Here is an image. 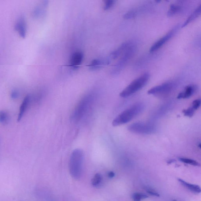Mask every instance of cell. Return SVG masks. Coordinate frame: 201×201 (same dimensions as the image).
<instances>
[{"label": "cell", "mask_w": 201, "mask_h": 201, "mask_svg": "<svg viewBox=\"0 0 201 201\" xmlns=\"http://www.w3.org/2000/svg\"><path fill=\"white\" fill-rule=\"evenodd\" d=\"M92 100V96L90 95H87L82 99L73 112L72 118L76 121L80 120L87 109Z\"/></svg>", "instance_id": "8992f818"}, {"label": "cell", "mask_w": 201, "mask_h": 201, "mask_svg": "<svg viewBox=\"0 0 201 201\" xmlns=\"http://www.w3.org/2000/svg\"><path fill=\"white\" fill-rule=\"evenodd\" d=\"M175 161L174 160H169V161L167 162V163H168V164H171V163Z\"/></svg>", "instance_id": "83f0119b"}, {"label": "cell", "mask_w": 201, "mask_h": 201, "mask_svg": "<svg viewBox=\"0 0 201 201\" xmlns=\"http://www.w3.org/2000/svg\"><path fill=\"white\" fill-rule=\"evenodd\" d=\"M172 201H178L177 200H172Z\"/></svg>", "instance_id": "f1b7e54d"}, {"label": "cell", "mask_w": 201, "mask_h": 201, "mask_svg": "<svg viewBox=\"0 0 201 201\" xmlns=\"http://www.w3.org/2000/svg\"><path fill=\"white\" fill-rule=\"evenodd\" d=\"M182 9V6L180 3H173L170 6L167 12V15L169 16H172L176 15L181 12Z\"/></svg>", "instance_id": "9a60e30c"}, {"label": "cell", "mask_w": 201, "mask_h": 201, "mask_svg": "<svg viewBox=\"0 0 201 201\" xmlns=\"http://www.w3.org/2000/svg\"><path fill=\"white\" fill-rule=\"evenodd\" d=\"M201 105V100L200 99H197V100H194L193 102L192 103V107L195 110H197L199 108Z\"/></svg>", "instance_id": "cb8c5ba5"}, {"label": "cell", "mask_w": 201, "mask_h": 201, "mask_svg": "<svg viewBox=\"0 0 201 201\" xmlns=\"http://www.w3.org/2000/svg\"><path fill=\"white\" fill-rule=\"evenodd\" d=\"M132 197L134 201H141L142 200L148 198V196L143 193H134L132 195Z\"/></svg>", "instance_id": "d6986e66"}, {"label": "cell", "mask_w": 201, "mask_h": 201, "mask_svg": "<svg viewBox=\"0 0 201 201\" xmlns=\"http://www.w3.org/2000/svg\"><path fill=\"white\" fill-rule=\"evenodd\" d=\"M178 29L177 27L174 28L172 30L170 31L167 34L164 36L162 37L161 38L158 40L156 42L154 43L153 44V45L151 46L149 51L150 52H154V51H156L159 49L161 48L166 42L170 39L176 33V31Z\"/></svg>", "instance_id": "ba28073f"}, {"label": "cell", "mask_w": 201, "mask_h": 201, "mask_svg": "<svg viewBox=\"0 0 201 201\" xmlns=\"http://www.w3.org/2000/svg\"><path fill=\"white\" fill-rule=\"evenodd\" d=\"M31 100V97L30 95H27L24 98L20 107L19 113L18 117V121H20L23 115L24 114V112L26 111L28 106H29V104H30Z\"/></svg>", "instance_id": "5bb4252c"}, {"label": "cell", "mask_w": 201, "mask_h": 201, "mask_svg": "<svg viewBox=\"0 0 201 201\" xmlns=\"http://www.w3.org/2000/svg\"><path fill=\"white\" fill-rule=\"evenodd\" d=\"M110 62V60L107 59H95L93 60L88 66L90 70L95 71L100 69L104 65L108 64Z\"/></svg>", "instance_id": "7c38bea8"}, {"label": "cell", "mask_w": 201, "mask_h": 201, "mask_svg": "<svg viewBox=\"0 0 201 201\" xmlns=\"http://www.w3.org/2000/svg\"><path fill=\"white\" fill-rule=\"evenodd\" d=\"M114 0H106L104 1V10H109L111 9L116 3Z\"/></svg>", "instance_id": "44dd1931"}, {"label": "cell", "mask_w": 201, "mask_h": 201, "mask_svg": "<svg viewBox=\"0 0 201 201\" xmlns=\"http://www.w3.org/2000/svg\"><path fill=\"white\" fill-rule=\"evenodd\" d=\"M84 154L81 149H76L71 154L69 160V171L72 177L76 179L81 176Z\"/></svg>", "instance_id": "7a4b0ae2"}, {"label": "cell", "mask_w": 201, "mask_h": 201, "mask_svg": "<svg viewBox=\"0 0 201 201\" xmlns=\"http://www.w3.org/2000/svg\"><path fill=\"white\" fill-rule=\"evenodd\" d=\"M136 13L137 12L135 10L130 11L124 15V18L126 19H131L135 16Z\"/></svg>", "instance_id": "603a6c76"}, {"label": "cell", "mask_w": 201, "mask_h": 201, "mask_svg": "<svg viewBox=\"0 0 201 201\" xmlns=\"http://www.w3.org/2000/svg\"><path fill=\"white\" fill-rule=\"evenodd\" d=\"M136 50L135 45L133 43L121 56L119 60L114 66L111 72L112 74L113 75L118 74L121 72L124 67L128 63V61L134 55Z\"/></svg>", "instance_id": "277c9868"}, {"label": "cell", "mask_w": 201, "mask_h": 201, "mask_svg": "<svg viewBox=\"0 0 201 201\" xmlns=\"http://www.w3.org/2000/svg\"><path fill=\"white\" fill-rule=\"evenodd\" d=\"M201 5L200 4L196 9L192 12L191 13V15L188 17L187 20L183 24L181 27H184L186 26L187 24H189L190 23L193 21H194L197 18H198L200 15L201 13Z\"/></svg>", "instance_id": "4fadbf2b"}, {"label": "cell", "mask_w": 201, "mask_h": 201, "mask_svg": "<svg viewBox=\"0 0 201 201\" xmlns=\"http://www.w3.org/2000/svg\"><path fill=\"white\" fill-rule=\"evenodd\" d=\"M9 120V116L6 112L2 111L0 112V122L4 124L7 123Z\"/></svg>", "instance_id": "ffe728a7"}, {"label": "cell", "mask_w": 201, "mask_h": 201, "mask_svg": "<svg viewBox=\"0 0 201 201\" xmlns=\"http://www.w3.org/2000/svg\"><path fill=\"white\" fill-rule=\"evenodd\" d=\"M173 84L172 83H164L151 88L148 91L150 95L164 96L169 94L173 88Z\"/></svg>", "instance_id": "52a82bcc"}, {"label": "cell", "mask_w": 201, "mask_h": 201, "mask_svg": "<svg viewBox=\"0 0 201 201\" xmlns=\"http://www.w3.org/2000/svg\"><path fill=\"white\" fill-rule=\"evenodd\" d=\"M144 109V105L142 103L134 104L121 112L113 121L112 125L117 127L127 123L140 114Z\"/></svg>", "instance_id": "6da1fadb"}, {"label": "cell", "mask_w": 201, "mask_h": 201, "mask_svg": "<svg viewBox=\"0 0 201 201\" xmlns=\"http://www.w3.org/2000/svg\"><path fill=\"white\" fill-rule=\"evenodd\" d=\"M128 130L133 133L139 134H150L156 131V127L153 124L147 123H134L128 127Z\"/></svg>", "instance_id": "5b68a950"}, {"label": "cell", "mask_w": 201, "mask_h": 201, "mask_svg": "<svg viewBox=\"0 0 201 201\" xmlns=\"http://www.w3.org/2000/svg\"><path fill=\"white\" fill-rule=\"evenodd\" d=\"M178 180L183 186L188 189L189 190L195 192V193H200L201 192V188L200 187L198 186V185L188 183L184 181L183 180L181 179H178Z\"/></svg>", "instance_id": "2e32d148"}, {"label": "cell", "mask_w": 201, "mask_h": 201, "mask_svg": "<svg viewBox=\"0 0 201 201\" xmlns=\"http://www.w3.org/2000/svg\"><path fill=\"white\" fill-rule=\"evenodd\" d=\"M132 44L133 43L131 41H127L123 43L119 47L111 53L110 57L113 59L118 58L122 56Z\"/></svg>", "instance_id": "9c48e42d"}, {"label": "cell", "mask_w": 201, "mask_h": 201, "mask_svg": "<svg viewBox=\"0 0 201 201\" xmlns=\"http://www.w3.org/2000/svg\"><path fill=\"white\" fill-rule=\"evenodd\" d=\"M83 54L81 51H77L74 53L71 56L70 61V66L74 69H78L83 61Z\"/></svg>", "instance_id": "8fae6325"}, {"label": "cell", "mask_w": 201, "mask_h": 201, "mask_svg": "<svg viewBox=\"0 0 201 201\" xmlns=\"http://www.w3.org/2000/svg\"><path fill=\"white\" fill-rule=\"evenodd\" d=\"M198 89L197 85L190 84L186 86L183 91L181 92L178 95L177 98L184 99L190 97L196 92Z\"/></svg>", "instance_id": "30bf717a"}, {"label": "cell", "mask_w": 201, "mask_h": 201, "mask_svg": "<svg viewBox=\"0 0 201 201\" xmlns=\"http://www.w3.org/2000/svg\"><path fill=\"white\" fill-rule=\"evenodd\" d=\"M102 180L101 175L99 173L95 174L92 181V185L94 187H96L100 184Z\"/></svg>", "instance_id": "e0dca14e"}, {"label": "cell", "mask_w": 201, "mask_h": 201, "mask_svg": "<svg viewBox=\"0 0 201 201\" xmlns=\"http://www.w3.org/2000/svg\"><path fill=\"white\" fill-rule=\"evenodd\" d=\"M150 78V73L148 72L143 73L126 87L121 92L120 96L122 98H126L133 95L143 88L148 83Z\"/></svg>", "instance_id": "3957f363"}, {"label": "cell", "mask_w": 201, "mask_h": 201, "mask_svg": "<svg viewBox=\"0 0 201 201\" xmlns=\"http://www.w3.org/2000/svg\"><path fill=\"white\" fill-rule=\"evenodd\" d=\"M195 111L196 110L191 106V107L188 108L187 109L184 110L183 111V112L184 115L185 116L191 117H192L194 114Z\"/></svg>", "instance_id": "7402d4cb"}, {"label": "cell", "mask_w": 201, "mask_h": 201, "mask_svg": "<svg viewBox=\"0 0 201 201\" xmlns=\"http://www.w3.org/2000/svg\"><path fill=\"white\" fill-rule=\"evenodd\" d=\"M115 175V173L111 171L108 173V177H109L110 178H112L114 177Z\"/></svg>", "instance_id": "4316f807"}, {"label": "cell", "mask_w": 201, "mask_h": 201, "mask_svg": "<svg viewBox=\"0 0 201 201\" xmlns=\"http://www.w3.org/2000/svg\"><path fill=\"white\" fill-rule=\"evenodd\" d=\"M19 92L17 90H13L11 93V98L13 99H16L18 98L19 97Z\"/></svg>", "instance_id": "484cf974"}, {"label": "cell", "mask_w": 201, "mask_h": 201, "mask_svg": "<svg viewBox=\"0 0 201 201\" xmlns=\"http://www.w3.org/2000/svg\"><path fill=\"white\" fill-rule=\"evenodd\" d=\"M147 192L151 195L155 196V197H159L160 195L158 192H156L154 190L152 189H147Z\"/></svg>", "instance_id": "d4e9b609"}, {"label": "cell", "mask_w": 201, "mask_h": 201, "mask_svg": "<svg viewBox=\"0 0 201 201\" xmlns=\"http://www.w3.org/2000/svg\"><path fill=\"white\" fill-rule=\"evenodd\" d=\"M180 161L187 164H190V165H193L194 166H200V164L198 162L195 161V160H192V159L187 158H181L179 159Z\"/></svg>", "instance_id": "ac0fdd59"}]
</instances>
